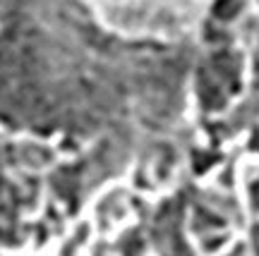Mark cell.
<instances>
[{"instance_id":"obj_1","label":"cell","mask_w":259,"mask_h":256,"mask_svg":"<svg viewBox=\"0 0 259 256\" xmlns=\"http://www.w3.org/2000/svg\"><path fill=\"white\" fill-rule=\"evenodd\" d=\"M199 101L206 110H221L240 89V60L231 50H216L199 70Z\"/></svg>"},{"instance_id":"obj_2","label":"cell","mask_w":259,"mask_h":256,"mask_svg":"<svg viewBox=\"0 0 259 256\" xmlns=\"http://www.w3.org/2000/svg\"><path fill=\"white\" fill-rule=\"evenodd\" d=\"M156 237L161 239V254L163 256H190L185 242L180 237V225L173 206H166L156 220Z\"/></svg>"},{"instance_id":"obj_3","label":"cell","mask_w":259,"mask_h":256,"mask_svg":"<svg viewBox=\"0 0 259 256\" xmlns=\"http://www.w3.org/2000/svg\"><path fill=\"white\" fill-rule=\"evenodd\" d=\"M240 10H242V0H216L213 17L221 19V22H228V19H233Z\"/></svg>"},{"instance_id":"obj_4","label":"cell","mask_w":259,"mask_h":256,"mask_svg":"<svg viewBox=\"0 0 259 256\" xmlns=\"http://www.w3.org/2000/svg\"><path fill=\"white\" fill-rule=\"evenodd\" d=\"M252 199H254V203L259 206V182L252 184Z\"/></svg>"}]
</instances>
